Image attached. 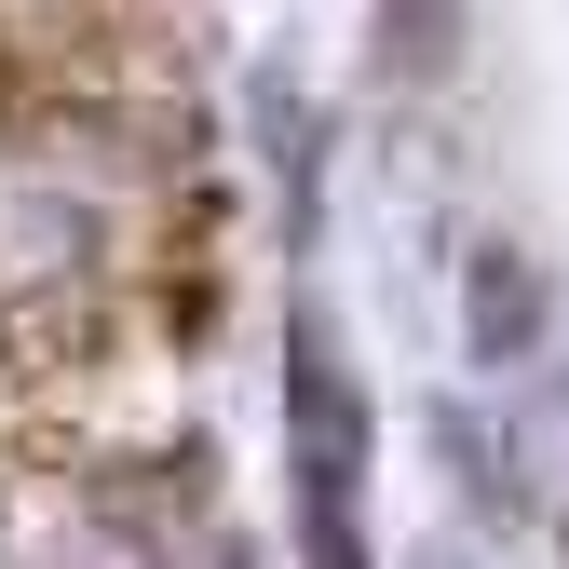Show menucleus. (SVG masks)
<instances>
[{
  "mask_svg": "<svg viewBox=\"0 0 569 569\" xmlns=\"http://www.w3.org/2000/svg\"><path fill=\"white\" fill-rule=\"evenodd\" d=\"M542 326H556V299H542L529 244H475L461 258V352H475V367H529Z\"/></svg>",
  "mask_w": 569,
  "mask_h": 569,
  "instance_id": "2",
  "label": "nucleus"
},
{
  "mask_svg": "<svg viewBox=\"0 0 569 569\" xmlns=\"http://www.w3.org/2000/svg\"><path fill=\"white\" fill-rule=\"evenodd\" d=\"M461 14L475 0H380V68L393 82H435V68L461 54Z\"/></svg>",
  "mask_w": 569,
  "mask_h": 569,
  "instance_id": "3",
  "label": "nucleus"
},
{
  "mask_svg": "<svg viewBox=\"0 0 569 569\" xmlns=\"http://www.w3.org/2000/svg\"><path fill=\"white\" fill-rule=\"evenodd\" d=\"M435 448L475 475V502H516V475H502V435H488V420H461V407H448V420H435Z\"/></svg>",
  "mask_w": 569,
  "mask_h": 569,
  "instance_id": "4",
  "label": "nucleus"
},
{
  "mask_svg": "<svg viewBox=\"0 0 569 569\" xmlns=\"http://www.w3.org/2000/svg\"><path fill=\"white\" fill-rule=\"evenodd\" d=\"M284 435H299V542L312 569H367V529H352V488H367V393H352L339 339L299 312L284 339Z\"/></svg>",
  "mask_w": 569,
  "mask_h": 569,
  "instance_id": "1",
  "label": "nucleus"
}]
</instances>
